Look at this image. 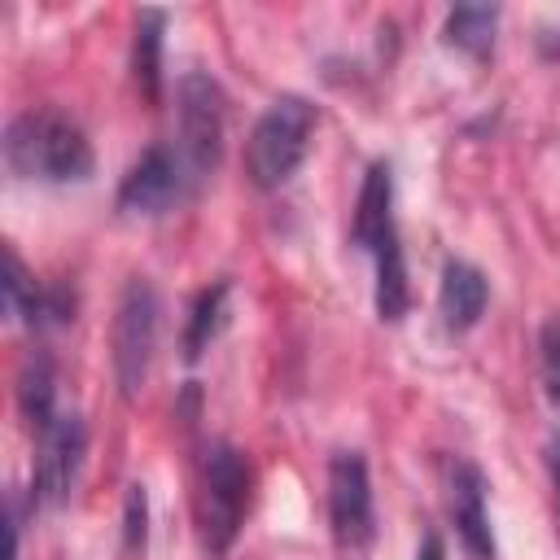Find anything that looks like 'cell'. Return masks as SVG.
Here are the masks:
<instances>
[{
    "mask_svg": "<svg viewBox=\"0 0 560 560\" xmlns=\"http://www.w3.org/2000/svg\"><path fill=\"white\" fill-rule=\"evenodd\" d=\"M4 162L18 179L35 184H83L96 166L92 140L66 109H22L4 127Z\"/></svg>",
    "mask_w": 560,
    "mask_h": 560,
    "instance_id": "obj_1",
    "label": "cell"
},
{
    "mask_svg": "<svg viewBox=\"0 0 560 560\" xmlns=\"http://www.w3.org/2000/svg\"><path fill=\"white\" fill-rule=\"evenodd\" d=\"M311 131H315V105L306 96H276L249 140H245V175L254 188L271 192V188H284L298 166L306 162V149H311Z\"/></svg>",
    "mask_w": 560,
    "mask_h": 560,
    "instance_id": "obj_2",
    "label": "cell"
},
{
    "mask_svg": "<svg viewBox=\"0 0 560 560\" xmlns=\"http://www.w3.org/2000/svg\"><path fill=\"white\" fill-rule=\"evenodd\" d=\"M201 494H197V512H201V538L210 547V556H223L241 525H245V512H249V486H254V472H249V459L245 451H236L232 442L214 438L206 442L201 451Z\"/></svg>",
    "mask_w": 560,
    "mask_h": 560,
    "instance_id": "obj_3",
    "label": "cell"
},
{
    "mask_svg": "<svg viewBox=\"0 0 560 560\" xmlns=\"http://www.w3.org/2000/svg\"><path fill=\"white\" fill-rule=\"evenodd\" d=\"M158 315H162L158 289L144 276H131L114 311V376L127 402H136L149 381V363L158 350Z\"/></svg>",
    "mask_w": 560,
    "mask_h": 560,
    "instance_id": "obj_4",
    "label": "cell"
},
{
    "mask_svg": "<svg viewBox=\"0 0 560 560\" xmlns=\"http://www.w3.org/2000/svg\"><path fill=\"white\" fill-rule=\"evenodd\" d=\"M175 114H179V153H184V162H188V171H192V179L201 184L214 166H219V158H223V127H228V96H223V88L210 79V74H201V70H188L184 79H179V88H175Z\"/></svg>",
    "mask_w": 560,
    "mask_h": 560,
    "instance_id": "obj_5",
    "label": "cell"
},
{
    "mask_svg": "<svg viewBox=\"0 0 560 560\" xmlns=\"http://www.w3.org/2000/svg\"><path fill=\"white\" fill-rule=\"evenodd\" d=\"M197 188L184 153L175 144H149L122 175L114 206L122 214H140V219H158L166 210H175L188 192Z\"/></svg>",
    "mask_w": 560,
    "mask_h": 560,
    "instance_id": "obj_6",
    "label": "cell"
},
{
    "mask_svg": "<svg viewBox=\"0 0 560 560\" xmlns=\"http://www.w3.org/2000/svg\"><path fill=\"white\" fill-rule=\"evenodd\" d=\"M88 455V424L74 411H61L35 438V472H31V508H61L74 494L79 468Z\"/></svg>",
    "mask_w": 560,
    "mask_h": 560,
    "instance_id": "obj_7",
    "label": "cell"
},
{
    "mask_svg": "<svg viewBox=\"0 0 560 560\" xmlns=\"http://www.w3.org/2000/svg\"><path fill=\"white\" fill-rule=\"evenodd\" d=\"M328 525L341 551H363L376 538L372 477L359 451H337L328 459Z\"/></svg>",
    "mask_w": 560,
    "mask_h": 560,
    "instance_id": "obj_8",
    "label": "cell"
},
{
    "mask_svg": "<svg viewBox=\"0 0 560 560\" xmlns=\"http://www.w3.org/2000/svg\"><path fill=\"white\" fill-rule=\"evenodd\" d=\"M446 508H451L464 556L494 560V534H490V512H486V472L464 455L446 459Z\"/></svg>",
    "mask_w": 560,
    "mask_h": 560,
    "instance_id": "obj_9",
    "label": "cell"
},
{
    "mask_svg": "<svg viewBox=\"0 0 560 560\" xmlns=\"http://www.w3.org/2000/svg\"><path fill=\"white\" fill-rule=\"evenodd\" d=\"M4 311L31 332L66 328L74 319V293L66 284H39L13 249H4Z\"/></svg>",
    "mask_w": 560,
    "mask_h": 560,
    "instance_id": "obj_10",
    "label": "cell"
},
{
    "mask_svg": "<svg viewBox=\"0 0 560 560\" xmlns=\"http://www.w3.org/2000/svg\"><path fill=\"white\" fill-rule=\"evenodd\" d=\"M389 241H398L394 228V171L389 162H372L354 201V223H350V245L363 254H381Z\"/></svg>",
    "mask_w": 560,
    "mask_h": 560,
    "instance_id": "obj_11",
    "label": "cell"
},
{
    "mask_svg": "<svg viewBox=\"0 0 560 560\" xmlns=\"http://www.w3.org/2000/svg\"><path fill=\"white\" fill-rule=\"evenodd\" d=\"M486 302H490V284L481 276V267L464 262V258H451L442 267V284H438V315H442V328L446 332H468L481 315H486Z\"/></svg>",
    "mask_w": 560,
    "mask_h": 560,
    "instance_id": "obj_12",
    "label": "cell"
},
{
    "mask_svg": "<svg viewBox=\"0 0 560 560\" xmlns=\"http://www.w3.org/2000/svg\"><path fill=\"white\" fill-rule=\"evenodd\" d=\"M18 411L26 420V429L39 438L61 411H57V368L44 350L26 354L18 368Z\"/></svg>",
    "mask_w": 560,
    "mask_h": 560,
    "instance_id": "obj_13",
    "label": "cell"
},
{
    "mask_svg": "<svg viewBox=\"0 0 560 560\" xmlns=\"http://www.w3.org/2000/svg\"><path fill=\"white\" fill-rule=\"evenodd\" d=\"M228 293H232V284L228 280H214L210 289H201L192 298V311L184 319V341H179V350H184L188 363H197L210 350V341L219 337V328L228 324Z\"/></svg>",
    "mask_w": 560,
    "mask_h": 560,
    "instance_id": "obj_14",
    "label": "cell"
},
{
    "mask_svg": "<svg viewBox=\"0 0 560 560\" xmlns=\"http://www.w3.org/2000/svg\"><path fill=\"white\" fill-rule=\"evenodd\" d=\"M162 31H166V13L162 9H144L136 18L131 74H136V88L144 92V101H162Z\"/></svg>",
    "mask_w": 560,
    "mask_h": 560,
    "instance_id": "obj_15",
    "label": "cell"
},
{
    "mask_svg": "<svg viewBox=\"0 0 560 560\" xmlns=\"http://www.w3.org/2000/svg\"><path fill=\"white\" fill-rule=\"evenodd\" d=\"M494 31H499L494 4H455V9H446V22H442V39L468 57L494 52Z\"/></svg>",
    "mask_w": 560,
    "mask_h": 560,
    "instance_id": "obj_16",
    "label": "cell"
},
{
    "mask_svg": "<svg viewBox=\"0 0 560 560\" xmlns=\"http://www.w3.org/2000/svg\"><path fill=\"white\" fill-rule=\"evenodd\" d=\"M376 315L385 324H398L411 306V284H407V262H402V241H389L376 258Z\"/></svg>",
    "mask_w": 560,
    "mask_h": 560,
    "instance_id": "obj_17",
    "label": "cell"
},
{
    "mask_svg": "<svg viewBox=\"0 0 560 560\" xmlns=\"http://www.w3.org/2000/svg\"><path fill=\"white\" fill-rule=\"evenodd\" d=\"M538 376H542L547 402L560 411V315H551L538 332Z\"/></svg>",
    "mask_w": 560,
    "mask_h": 560,
    "instance_id": "obj_18",
    "label": "cell"
},
{
    "mask_svg": "<svg viewBox=\"0 0 560 560\" xmlns=\"http://www.w3.org/2000/svg\"><path fill=\"white\" fill-rule=\"evenodd\" d=\"M144 538H149V494L140 481H131L122 499V547L136 556L144 551Z\"/></svg>",
    "mask_w": 560,
    "mask_h": 560,
    "instance_id": "obj_19",
    "label": "cell"
},
{
    "mask_svg": "<svg viewBox=\"0 0 560 560\" xmlns=\"http://www.w3.org/2000/svg\"><path fill=\"white\" fill-rule=\"evenodd\" d=\"M416 560H446V542H442V534H424L420 538V547H416Z\"/></svg>",
    "mask_w": 560,
    "mask_h": 560,
    "instance_id": "obj_20",
    "label": "cell"
},
{
    "mask_svg": "<svg viewBox=\"0 0 560 560\" xmlns=\"http://www.w3.org/2000/svg\"><path fill=\"white\" fill-rule=\"evenodd\" d=\"M547 472H551V486H556V503H560V438L547 442Z\"/></svg>",
    "mask_w": 560,
    "mask_h": 560,
    "instance_id": "obj_21",
    "label": "cell"
}]
</instances>
